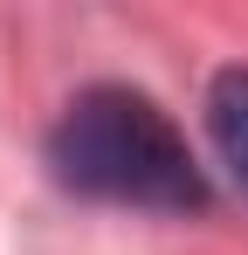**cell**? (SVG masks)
Returning <instances> with one entry per match:
<instances>
[{
  "mask_svg": "<svg viewBox=\"0 0 248 255\" xmlns=\"http://www.w3.org/2000/svg\"><path fill=\"white\" fill-rule=\"evenodd\" d=\"M48 172L104 207L138 214H200L207 172L186 145V131L131 83H90L62 104L48 131Z\"/></svg>",
  "mask_w": 248,
  "mask_h": 255,
  "instance_id": "cell-1",
  "label": "cell"
},
{
  "mask_svg": "<svg viewBox=\"0 0 248 255\" xmlns=\"http://www.w3.org/2000/svg\"><path fill=\"white\" fill-rule=\"evenodd\" d=\"M207 138H214V152H221V166L242 179L248 193V69H221L214 83H207Z\"/></svg>",
  "mask_w": 248,
  "mask_h": 255,
  "instance_id": "cell-2",
  "label": "cell"
}]
</instances>
